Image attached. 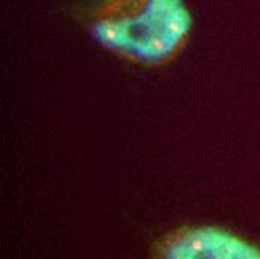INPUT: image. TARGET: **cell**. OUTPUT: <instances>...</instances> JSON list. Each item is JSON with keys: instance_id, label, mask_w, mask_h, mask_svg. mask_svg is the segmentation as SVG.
<instances>
[{"instance_id": "cell-1", "label": "cell", "mask_w": 260, "mask_h": 259, "mask_svg": "<svg viewBox=\"0 0 260 259\" xmlns=\"http://www.w3.org/2000/svg\"><path fill=\"white\" fill-rule=\"evenodd\" d=\"M185 0H99L87 28L106 52L142 68H161L180 57L193 32Z\"/></svg>"}, {"instance_id": "cell-2", "label": "cell", "mask_w": 260, "mask_h": 259, "mask_svg": "<svg viewBox=\"0 0 260 259\" xmlns=\"http://www.w3.org/2000/svg\"><path fill=\"white\" fill-rule=\"evenodd\" d=\"M151 255L163 259H260V244L226 228L185 225L161 235Z\"/></svg>"}]
</instances>
